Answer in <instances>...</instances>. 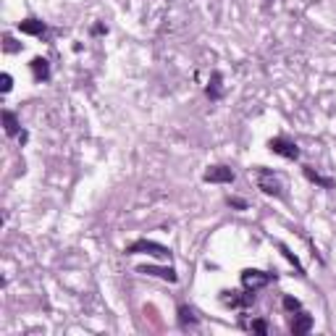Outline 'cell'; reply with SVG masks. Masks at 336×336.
Returning a JSON list of instances; mask_svg holds the SVG:
<instances>
[{"instance_id":"1","label":"cell","mask_w":336,"mask_h":336,"mask_svg":"<svg viewBox=\"0 0 336 336\" xmlns=\"http://www.w3.org/2000/svg\"><path fill=\"white\" fill-rule=\"evenodd\" d=\"M257 187H260L265 194H273V197H281L284 187H281V179L273 174V171H265V168H260L257 171Z\"/></svg>"},{"instance_id":"2","label":"cell","mask_w":336,"mask_h":336,"mask_svg":"<svg viewBox=\"0 0 336 336\" xmlns=\"http://www.w3.org/2000/svg\"><path fill=\"white\" fill-rule=\"evenodd\" d=\"M203 179L210 181V184H231V181H234V171H231V168H226V165H210Z\"/></svg>"},{"instance_id":"3","label":"cell","mask_w":336,"mask_h":336,"mask_svg":"<svg viewBox=\"0 0 336 336\" xmlns=\"http://www.w3.org/2000/svg\"><path fill=\"white\" fill-rule=\"evenodd\" d=\"M268 147L276 152V155H284V158H289V160H294L297 155H299V150H297V145L294 142H289L286 137H276V140H271L268 142Z\"/></svg>"},{"instance_id":"4","label":"cell","mask_w":336,"mask_h":336,"mask_svg":"<svg viewBox=\"0 0 336 336\" xmlns=\"http://www.w3.org/2000/svg\"><path fill=\"white\" fill-rule=\"evenodd\" d=\"M150 252V255H158V257H168V250L163 247V244H155V242H145V239H140V242H134V244H129V255H137V252Z\"/></svg>"},{"instance_id":"5","label":"cell","mask_w":336,"mask_h":336,"mask_svg":"<svg viewBox=\"0 0 336 336\" xmlns=\"http://www.w3.org/2000/svg\"><path fill=\"white\" fill-rule=\"evenodd\" d=\"M268 281H271V276H268V273H263V271H244L242 273V284L247 286V292H255V289L265 286Z\"/></svg>"},{"instance_id":"6","label":"cell","mask_w":336,"mask_h":336,"mask_svg":"<svg viewBox=\"0 0 336 336\" xmlns=\"http://www.w3.org/2000/svg\"><path fill=\"white\" fill-rule=\"evenodd\" d=\"M29 66H32V74H35V79H37V82L50 79V66H48V60H45V58H35Z\"/></svg>"},{"instance_id":"7","label":"cell","mask_w":336,"mask_h":336,"mask_svg":"<svg viewBox=\"0 0 336 336\" xmlns=\"http://www.w3.org/2000/svg\"><path fill=\"white\" fill-rule=\"evenodd\" d=\"M313 328V318L308 313H299L294 320H292V333H308Z\"/></svg>"},{"instance_id":"8","label":"cell","mask_w":336,"mask_h":336,"mask_svg":"<svg viewBox=\"0 0 336 336\" xmlns=\"http://www.w3.org/2000/svg\"><path fill=\"white\" fill-rule=\"evenodd\" d=\"M140 273H152V276H160L165 281H176V271L174 268H155V265H142Z\"/></svg>"},{"instance_id":"9","label":"cell","mask_w":336,"mask_h":336,"mask_svg":"<svg viewBox=\"0 0 336 336\" xmlns=\"http://www.w3.org/2000/svg\"><path fill=\"white\" fill-rule=\"evenodd\" d=\"M19 29H21L24 35H40V37L45 35V24L37 21V19H26V21H21Z\"/></svg>"},{"instance_id":"10","label":"cell","mask_w":336,"mask_h":336,"mask_svg":"<svg viewBox=\"0 0 336 336\" xmlns=\"http://www.w3.org/2000/svg\"><path fill=\"white\" fill-rule=\"evenodd\" d=\"M226 305H252L255 302V292H247V294H242V292H231V297H223Z\"/></svg>"},{"instance_id":"11","label":"cell","mask_w":336,"mask_h":336,"mask_svg":"<svg viewBox=\"0 0 336 336\" xmlns=\"http://www.w3.org/2000/svg\"><path fill=\"white\" fill-rule=\"evenodd\" d=\"M3 121H6V134L8 137H16L19 134V121H16V116H13L11 111H3Z\"/></svg>"},{"instance_id":"12","label":"cell","mask_w":336,"mask_h":336,"mask_svg":"<svg viewBox=\"0 0 336 336\" xmlns=\"http://www.w3.org/2000/svg\"><path fill=\"white\" fill-rule=\"evenodd\" d=\"M208 95H210L213 100H218V97H221V74H218V71L213 74V84L208 87Z\"/></svg>"},{"instance_id":"13","label":"cell","mask_w":336,"mask_h":336,"mask_svg":"<svg viewBox=\"0 0 336 336\" xmlns=\"http://www.w3.org/2000/svg\"><path fill=\"white\" fill-rule=\"evenodd\" d=\"M305 176H308L310 181H315V184H320V187H333V181L331 179H323V176H318L313 168H305Z\"/></svg>"},{"instance_id":"14","label":"cell","mask_w":336,"mask_h":336,"mask_svg":"<svg viewBox=\"0 0 336 336\" xmlns=\"http://www.w3.org/2000/svg\"><path fill=\"white\" fill-rule=\"evenodd\" d=\"M179 315H181V326H187V320H189V323H197L194 313L187 308V305H181V308H179Z\"/></svg>"},{"instance_id":"15","label":"cell","mask_w":336,"mask_h":336,"mask_svg":"<svg viewBox=\"0 0 336 336\" xmlns=\"http://www.w3.org/2000/svg\"><path fill=\"white\" fill-rule=\"evenodd\" d=\"M250 328L257 331V333H268V323H265V320H255V323H250Z\"/></svg>"},{"instance_id":"16","label":"cell","mask_w":336,"mask_h":336,"mask_svg":"<svg viewBox=\"0 0 336 336\" xmlns=\"http://www.w3.org/2000/svg\"><path fill=\"white\" fill-rule=\"evenodd\" d=\"M284 308H286V310H299V299H294V297H284Z\"/></svg>"},{"instance_id":"17","label":"cell","mask_w":336,"mask_h":336,"mask_svg":"<svg viewBox=\"0 0 336 336\" xmlns=\"http://www.w3.org/2000/svg\"><path fill=\"white\" fill-rule=\"evenodd\" d=\"M228 205H234V208H239V210H244V208H247V203H244V200H239V197H228Z\"/></svg>"},{"instance_id":"18","label":"cell","mask_w":336,"mask_h":336,"mask_svg":"<svg viewBox=\"0 0 336 336\" xmlns=\"http://www.w3.org/2000/svg\"><path fill=\"white\" fill-rule=\"evenodd\" d=\"M11 87H13L11 74H3V92H11Z\"/></svg>"}]
</instances>
